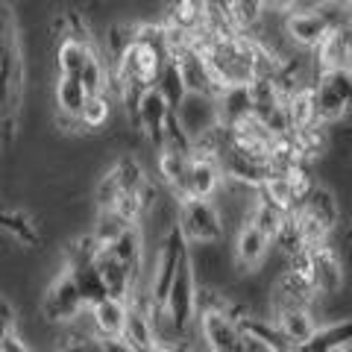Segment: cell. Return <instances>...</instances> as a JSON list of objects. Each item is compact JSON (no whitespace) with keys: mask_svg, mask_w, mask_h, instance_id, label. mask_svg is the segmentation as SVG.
<instances>
[{"mask_svg":"<svg viewBox=\"0 0 352 352\" xmlns=\"http://www.w3.org/2000/svg\"><path fill=\"white\" fill-rule=\"evenodd\" d=\"M85 97L88 94H85V88L80 82V76H62V74H56V82H53V103H56V115L80 120Z\"/></svg>","mask_w":352,"mask_h":352,"instance_id":"cell-17","label":"cell"},{"mask_svg":"<svg viewBox=\"0 0 352 352\" xmlns=\"http://www.w3.org/2000/svg\"><path fill=\"white\" fill-rule=\"evenodd\" d=\"M285 212H279L276 206H270V203H264V200H258L256 206H252V212H250V223L258 229V232H264L270 241L276 238V232L282 229V223H285Z\"/></svg>","mask_w":352,"mask_h":352,"instance_id":"cell-25","label":"cell"},{"mask_svg":"<svg viewBox=\"0 0 352 352\" xmlns=\"http://www.w3.org/2000/svg\"><path fill=\"white\" fill-rule=\"evenodd\" d=\"M88 320H91L94 335L100 340H118L124 335L126 323V300L120 296H100L97 302L88 305Z\"/></svg>","mask_w":352,"mask_h":352,"instance_id":"cell-13","label":"cell"},{"mask_svg":"<svg viewBox=\"0 0 352 352\" xmlns=\"http://www.w3.org/2000/svg\"><path fill=\"white\" fill-rule=\"evenodd\" d=\"M91 264H94L97 276H100V282H103L106 294H109V296H120V300H126V294H129V288H132V282H135V276H132V270L126 267V264L120 261L109 247H97Z\"/></svg>","mask_w":352,"mask_h":352,"instance_id":"cell-14","label":"cell"},{"mask_svg":"<svg viewBox=\"0 0 352 352\" xmlns=\"http://www.w3.org/2000/svg\"><path fill=\"white\" fill-rule=\"evenodd\" d=\"M176 68L182 74V82H185V91H197V94H217L214 80H212V71H208V62L203 56V50L191 44L188 50H182L179 56H173Z\"/></svg>","mask_w":352,"mask_h":352,"instance_id":"cell-16","label":"cell"},{"mask_svg":"<svg viewBox=\"0 0 352 352\" xmlns=\"http://www.w3.org/2000/svg\"><path fill=\"white\" fill-rule=\"evenodd\" d=\"M194 332L200 338L206 352H235L241 326L232 308H208L200 311L194 320Z\"/></svg>","mask_w":352,"mask_h":352,"instance_id":"cell-6","label":"cell"},{"mask_svg":"<svg viewBox=\"0 0 352 352\" xmlns=\"http://www.w3.org/2000/svg\"><path fill=\"white\" fill-rule=\"evenodd\" d=\"M188 156H191V153H182V150H173V147H159L156 150V173H159V182L170 194H176V197H179L182 179H185Z\"/></svg>","mask_w":352,"mask_h":352,"instance_id":"cell-19","label":"cell"},{"mask_svg":"<svg viewBox=\"0 0 352 352\" xmlns=\"http://www.w3.org/2000/svg\"><path fill=\"white\" fill-rule=\"evenodd\" d=\"M273 323H276L282 340L288 346H305L311 335L317 332V317L311 311V305H285L273 311Z\"/></svg>","mask_w":352,"mask_h":352,"instance_id":"cell-12","label":"cell"},{"mask_svg":"<svg viewBox=\"0 0 352 352\" xmlns=\"http://www.w3.org/2000/svg\"><path fill=\"white\" fill-rule=\"evenodd\" d=\"M85 308L88 305L82 300L80 288H76L71 270L62 264V267L47 279V285L41 288L38 305H36L38 317L47 320L50 326H68L71 320H76V317L85 311Z\"/></svg>","mask_w":352,"mask_h":352,"instance_id":"cell-2","label":"cell"},{"mask_svg":"<svg viewBox=\"0 0 352 352\" xmlns=\"http://www.w3.org/2000/svg\"><path fill=\"white\" fill-rule=\"evenodd\" d=\"M0 352H32V349H30L27 340L21 338L18 329H12V332H6L0 338Z\"/></svg>","mask_w":352,"mask_h":352,"instance_id":"cell-28","label":"cell"},{"mask_svg":"<svg viewBox=\"0 0 352 352\" xmlns=\"http://www.w3.org/2000/svg\"><path fill=\"white\" fill-rule=\"evenodd\" d=\"M53 352H103V340L94 335H80V338H62L59 346Z\"/></svg>","mask_w":352,"mask_h":352,"instance_id":"cell-27","label":"cell"},{"mask_svg":"<svg viewBox=\"0 0 352 352\" xmlns=\"http://www.w3.org/2000/svg\"><path fill=\"white\" fill-rule=\"evenodd\" d=\"M314 100L320 124H344L352 103V68H332L314 76Z\"/></svg>","mask_w":352,"mask_h":352,"instance_id":"cell-5","label":"cell"},{"mask_svg":"<svg viewBox=\"0 0 352 352\" xmlns=\"http://www.w3.org/2000/svg\"><path fill=\"white\" fill-rule=\"evenodd\" d=\"M241 326V323H238ZM235 352H285L282 346H276L273 340L261 338L258 332H252V329H244L241 326V338H238V349Z\"/></svg>","mask_w":352,"mask_h":352,"instance_id":"cell-26","label":"cell"},{"mask_svg":"<svg viewBox=\"0 0 352 352\" xmlns=\"http://www.w3.org/2000/svg\"><path fill=\"white\" fill-rule=\"evenodd\" d=\"M217 100V112H220V124L232 126L241 118L252 115V100H250V88L247 85H226L214 94Z\"/></svg>","mask_w":352,"mask_h":352,"instance_id":"cell-18","label":"cell"},{"mask_svg":"<svg viewBox=\"0 0 352 352\" xmlns=\"http://www.w3.org/2000/svg\"><path fill=\"white\" fill-rule=\"evenodd\" d=\"M220 182H223V173H220L217 162L208 156H197L191 153L188 156V168H185V179L179 197H197V200H212L217 194Z\"/></svg>","mask_w":352,"mask_h":352,"instance_id":"cell-11","label":"cell"},{"mask_svg":"<svg viewBox=\"0 0 352 352\" xmlns=\"http://www.w3.org/2000/svg\"><path fill=\"white\" fill-rule=\"evenodd\" d=\"M296 0H264V9H276V12H288Z\"/></svg>","mask_w":352,"mask_h":352,"instance_id":"cell-29","label":"cell"},{"mask_svg":"<svg viewBox=\"0 0 352 352\" xmlns=\"http://www.w3.org/2000/svg\"><path fill=\"white\" fill-rule=\"evenodd\" d=\"M346 344H352V320L349 317H340V320H329L317 326V332L311 335V340L305 346H311L314 352H332Z\"/></svg>","mask_w":352,"mask_h":352,"instance_id":"cell-21","label":"cell"},{"mask_svg":"<svg viewBox=\"0 0 352 352\" xmlns=\"http://www.w3.org/2000/svg\"><path fill=\"white\" fill-rule=\"evenodd\" d=\"M170 118V106L168 100L159 94L156 85L141 88L138 100H135V112H132V124L141 132V138L147 141L153 150L162 147V135H164V124Z\"/></svg>","mask_w":352,"mask_h":352,"instance_id":"cell-7","label":"cell"},{"mask_svg":"<svg viewBox=\"0 0 352 352\" xmlns=\"http://www.w3.org/2000/svg\"><path fill=\"white\" fill-rule=\"evenodd\" d=\"M270 256V238L258 232L256 226L241 223L232 232V264H235V276H247V273H258L264 267V261Z\"/></svg>","mask_w":352,"mask_h":352,"instance_id":"cell-10","label":"cell"},{"mask_svg":"<svg viewBox=\"0 0 352 352\" xmlns=\"http://www.w3.org/2000/svg\"><path fill=\"white\" fill-rule=\"evenodd\" d=\"M291 261L308 276V282H311V288H314V296H329V294L344 291L346 270H344V261H340L338 250L332 244L302 247Z\"/></svg>","mask_w":352,"mask_h":352,"instance_id":"cell-3","label":"cell"},{"mask_svg":"<svg viewBox=\"0 0 352 352\" xmlns=\"http://www.w3.org/2000/svg\"><path fill=\"white\" fill-rule=\"evenodd\" d=\"M332 352H352V344H346V346H338V349H332Z\"/></svg>","mask_w":352,"mask_h":352,"instance_id":"cell-31","label":"cell"},{"mask_svg":"<svg viewBox=\"0 0 352 352\" xmlns=\"http://www.w3.org/2000/svg\"><path fill=\"white\" fill-rule=\"evenodd\" d=\"M285 352H314V349H311V346H288Z\"/></svg>","mask_w":352,"mask_h":352,"instance_id":"cell-30","label":"cell"},{"mask_svg":"<svg viewBox=\"0 0 352 352\" xmlns=\"http://www.w3.org/2000/svg\"><path fill=\"white\" fill-rule=\"evenodd\" d=\"M173 118H176L179 129H182L191 141L220 126V112H217L214 94H197V91H188V94L182 97V103L173 109Z\"/></svg>","mask_w":352,"mask_h":352,"instance_id":"cell-8","label":"cell"},{"mask_svg":"<svg viewBox=\"0 0 352 352\" xmlns=\"http://www.w3.org/2000/svg\"><path fill=\"white\" fill-rule=\"evenodd\" d=\"M126 226V220H120L112 208H94V214H91V229H88V235L94 238V244L97 247H109V244H115L118 235L124 232Z\"/></svg>","mask_w":352,"mask_h":352,"instance_id":"cell-23","label":"cell"},{"mask_svg":"<svg viewBox=\"0 0 352 352\" xmlns=\"http://www.w3.org/2000/svg\"><path fill=\"white\" fill-rule=\"evenodd\" d=\"M176 232L185 241V247L226 241V229L217 214L214 200H197V197H179V206H176Z\"/></svg>","mask_w":352,"mask_h":352,"instance_id":"cell-1","label":"cell"},{"mask_svg":"<svg viewBox=\"0 0 352 352\" xmlns=\"http://www.w3.org/2000/svg\"><path fill=\"white\" fill-rule=\"evenodd\" d=\"M162 311L164 317L179 329L182 335H191L194 332V320H197V279H194V270H191V258H188V250L185 256L176 264V273L168 285V294L162 300Z\"/></svg>","mask_w":352,"mask_h":352,"instance_id":"cell-4","label":"cell"},{"mask_svg":"<svg viewBox=\"0 0 352 352\" xmlns=\"http://www.w3.org/2000/svg\"><path fill=\"white\" fill-rule=\"evenodd\" d=\"M94 53V44L91 41H82V38H71V36H62L56 44V74L62 76H80L82 65L88 62V56Z\"/></svg>","mask_w":352,"mask_h":352,"instance_id":"cell-20","label":"cell"},{"mask_svg":"<svg viewBox=\"0 0 352 352\" xmlns=\"http://www.w3.org/2000/svg\"><path fill=\"white\" fill-rule=\"evenodd\" d=\"M112 112H115V100L106 91L88 94L82 103V112H80V124L85 126V132H100L103 126H109Z\"/></svg>","mask_w":352,"mask_h":352,"instance_id":"cell-22","label":"cell"},{"mask_svg":"<svg viewBox=\"0 0 352 352\" xmlns=\"http://www.w3.org/2000/svg\"><path fill=\"white\" fill-rule=\"evenodd\" d=\"M352 38H349V27L332 30L329 36L311 50V62L314 71H332V68H352Z\"/></svg>","mask_w":352,"mask_h":352,"instance_id":"cell-15","label":"cell"},{"mask_svg":"<svg viewBox=\"0 0 352 352\" xmlns=\"http://www.w3.org/2000/svg\"><path fill=\"white\" fill-rule=\"evenodd\" d=\"M282 32L296 50H314L329 32V24L314 6H294L282 15Z\"/></svg>","mask_w":352,"mask_h":352,"instance_id":"cell-9","label":"cell"},{"mask_svg":"<svg viewBox=\"0 0 352 352\" xmlns=\"http://www.w3.org/2000/svg\"><path fill=\"white\" fill-rule=\"evenodd\" d=\"M153 85H156L159 94L168 100L170 112L182 103V97L188 94V91H185V82H182V74H179V68H176L173 59H168V62L162 65V71H159V76H156V82H153Z\"/></svg>","mask_w":352,"mask_h":352,"instance_id":"cell-24","label":"cell"}]
</instances>
